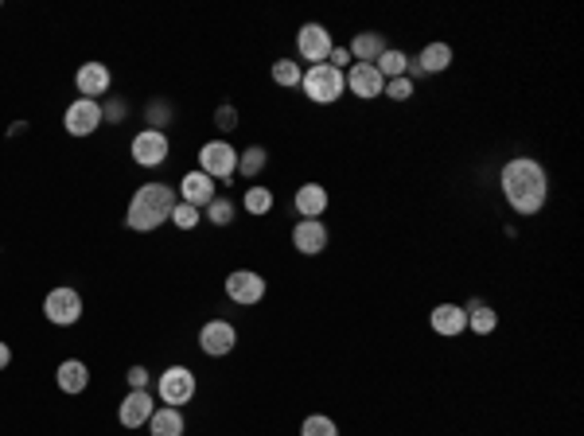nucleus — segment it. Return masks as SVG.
I'll return each mask as SVG.
<instances>
[{
  "mask_svg": "<svg viewBox=\"0 0 584 436\" xmlns=\"http://www.w3.org/2000/svg\"><path fill=\"white\" fill-rule=\"evenodd\" d=\"M499 183H503V199L511 203L514 215H538L545 207V195H550L545 168L533 156H511L499 172Z\"/></svg>",
  "mask_w": 584,
  "mask_h": 436,
  "instance_id": "f257e3e1",
  "label": "nucleus"
},
{
  "mask_svg": "<svg viewBox=\"0 0 584 436\" xmlns=\"http://www.w3.org/2000/svg\"><path fill=\"white\" fill-rule=\"evenodd\" d=\"M180 203V195H176V187H168V183H141L133 191L129 199V210H125V227L136 230V234H153L160 230L164 222H171V210H176Z\"/></svg>",
  "mask_w": 584,
  "mask_h": 436,
  "instance_id": "f03ea898",
  "label": "nucleus"
},
{
  "mask_svg": "<svg viewBox=\"0 0 584 436\" xmlns=\"http://www.w3.org/2000/svg\"><path fill=\"white\" fill-rule=\"evenodd\" d=\"M301 90L308 94V102H316V106H331V102H339V97H343L347 79H343V70L328 67V62H320V67H308V70H304Z\"/></svg>",
  "mask_w": 584,
  "mask_h": 436,
  "instance_id": "7ed1b4c3",
  "label": "nucleus"
},
{
  "mask_svg": "<svg viewBox=\"0 0 584 436\" xmlns=\"http://www.w3.org/2000/svg\"><path fill=\"white\" fill-rule=\"evenodd\" d=\"M195 390H199V382H195V370L191 366H168L164 374L156 378V397L164 405H188L191 397H195Z\"/></svg>",
  "mask_w": 584,
  "mask_h": 436,
  "instance_id": "20e7f679",
  "label": "nucleus"
},
{
  "mask_svg": "<svg viewBox=\"0 0 584 436\" xmlns=\"http://www.w3.org/2000/svg\"><path fill=\"white\" fill-rule=\"evenodd\" d=\"M199 172L210 180H230L234 172H238V148H234L230 141H207L203 148H199Z\"/></svg>",
  "mask_w": 584,
  "mask_h": 436,
  "instance_id": "39448f33",
  "label": "nucleus"
},
{
  "mask_svg": "<svg viewBox=\"0 0 584 436\" xmlns=\"http://www.w3.org/2000/svg\"><path fill=\"white\" fill-rule=\"evenodd\" d=\"M43 316L47 323H55V328H74V323L82 320V296L67 289V284H59L43 296Z\"/></svg>",
  "mask_w": 584,
  "mask_h": 436,
  "instance_id": "423d86ee",
  "label": "nucleus"
},
{
  "mask_svg": "<svg viewBox=\"0 0 584 436\" xmlns=\"http://www.w3.org/2000/svg\"><path fill=\"white\" fill-rule=\"evenodd\" d=\"M168 153H171V141H168V133H160V129H141L129 144V156L141 168H160L168 160Z\"/></svg>",
  "mask_w": 584,
  "mask_h": 436,
  "instance_id": "0eeeda50",
  "label": "nucleus"
},
{
  "mask_svg": "<svg viewBox=\"0 0 584 436\" xmlns=\"http://www.w3.org/2000/svg\"><path fill=\"white\" fill-rule=\"evenodd\" d=\"M331 32L324 23H304L301 32H296V55H301L308 67H320V62H328L331 55Z\"/></svg>",
  "mask_w": 584,
  "mask_h": 436,
  "instance_id": "6e6552de",
  "label": "nucleus"
},
{
  "mask_svg": "<svg viewBox=\"0 0 584 436\" xmlns=\"http://www.w3.org/2000/svg\"><path fill=\"white\" fill-rule=\"evenodd\" d=\"M63 125H67L70 136H90V133H97L106 125L102 102H90V97H74V102L67 106V114H63Z\"/></svg>",
  "mask_w": 584,
  "mask_h": 436,
  "instance_id": "1a4fd4ad",
  "label": "nucleus"
},
{
  "mask_svg": "<svg viewBox=\"0 0 584 436\" xmlns=\"http://www.w3.org/2000/svg\"><path fill=\"white\" fill-rule=\"evenodd\" d=\"M234 343H238V331H234L230 320H210L199 328V351L207 358H227L234 351Z\"/></svg>",
  "mask_w": 584,
  "mask_h": 436,
  "instance_id": "9d476101",
  "label": "nucleus"
},
{
  "mask_svg": "<svg viewBox=\"0 0 584 436\" xmlns=\"http://www.w3.org/2000/svg\"><path fill=\"white\" fill-rule=\"evenodd\" d=\"M343 79H347V94L363 97V102H370V97H382V90H386V79L378 74L375 62H351Z\"/></svg>",
  "mask_w": 584,
  "mask_h": 436,
  "instance_id": "9b49d317",
  "label": "nucleus"
},
{
  "mask_svg": "<svg viewBox=\"0 0 584 436\" xmlns=\"http://www.w3.org/2000/svg\"><path fill=\"white\" fill-rule=\"evenodd\" d=\"M227 296L234 304H242V308H254L261 296H265V277L254 273V269H234L227 277Z\"/></svg>",
  "mask_w": 584,
  "mask_h": 436,
  "instance_id": "f8f14e48",
  "label": "nucleus"
},
{
  "mask_svg": "<svg viewBox=\"0 0 584 436\" xmlns=\"http://www.w3.org/2000/svg\"><path fill=\"white\" fill-rule=\"evenodd\" d=\"M109 82H114V74H109L106 62H82L79 74H74V86H79V94L82 97H90V102H102V97L109 94Z\"/></svg>",
  "mask_w": 584,
  "mask_h": 436,
  "instance_id": "ddd939ff",
  "label": "nucleus"
},
{
  "mask_svg": "<svg viewBox=\"0 0 584 436\" xmlns=\"http://www.w3.org/2000/svg\"><path fill=\"white\" fill-rule=\"evenodd\" d=\"M180 203H188V207H195V210H203L210 199L218 195V183L210 180V176H203V172H183V180H180Z\"/></svg>",
  "mask_w": 584,
  "mask_h": 436,
  "instance_id": "4468645a",
  "label": "nucleus"
},
{
  "mask_svg": "<svg viewBox=\"0 0 584 436\" xmlns=\"http://www.w3.org/2000/svg\"><path fill=\"white\" fill-rule=\"evenodd\" d=\"M292 246H296V254H304V257H320L328 249V227L320 218H301L292 227Z\"/></svg>",
  "mask_w": 584,
  "mask_h": 436,
  "instance_id": "2eb2a0df",
  "label": "nucleus"
},
{
  "mask_svg": "<svg viewBox=\"0 0 584 436\" xmlns=\"http://www.w3.org/2000/svg\"><path fill=\"white\" fill-rule=\"evenodd\" d=\"M153 409H156V397L153 394H148V390H129L125 402H121V409H117V421L125 429H141V425H148Z\"/></svg>",
  "mask_w": 584,
  "mask_h": 436,
  "instance_id": "dca6fc26",
  "label": "nucleus"
},
{
  "mask_svg": "<svg viewBox=\"0 0 584 436\" xmlns=\"http://www.w3.org/2000/svg\"><path fill=\"white\" fill-rule=\"evenodd\" d=\"M429 323L444 339H456V335L468 331V311H464V304H437L429 311Z\"/></svg>",
  "mask_w": 584,
  "mask_h": 436,
  "instance_id": "f3484780",
  "label": "nucleus"
},
{
  "mask_svg": "<svg viewBox=\"0 0 584 436\" xmlns=\"http://www.w3.org/2000/svg\"><path fill=\"white\" fill-rule=\"evenodd\" d=\"M55 382L63 394H86V385H90V366H86L82 358H63L55 370Z\"/></svg>",
  "mask_w": 584,
  "mask_h": 436,
  "instance_id": "a211bd4d",
  "label": "nucleus"
},
{
  "mask_svg": "<svg viewBox=\"0 0 584 436\" xmlns=\"http://www.w3.org/2000/svg\"><path fill=\"white\" fill-rule=\"evenodd\" d=\"M296 215L301 218H320L328 210V187L324 183H304V187H296Z\"/></svg>",
  "mask_w": 584,
  "mask_h": 436,
  "instance_id": "6ab92c4d",
  "label": "nucleus"
},
{
  "mask_svg": "<svg viewBox=\"0 0 584 436\" xmlns=\"http://www.w3.org/2000/svg\"><path fill=\"white\" fill-rule=\"evenodd\" d=\"M386 47H390V43H386V35H382V32H358L347 51H351L355 62H378Z\"/></svg>",
  "mask_w": 584,
  "mask_h": 436,
  "instance_id": "aec40b11",
  "label": "nucleus"
},
{
  "mask_svg": "<svg viewBox=\"0 0 584 436\" xmlns=\"http://www.w3.org/2000/svg\"><path fill=\"white\" fill-rule=\"evenodd\" d=\"M183 429H188V421H183L176 405H160V409H153V417H148V432L153 436H183Z\"/></svg>",
  "mask_w": 584,
  "mask_h": 436,
  "instance_id": "412c9836",
  "label": "nucleus"
},
{
  "mask_svg": "<svg viewBox=\"0 0 584 436\" xmlns=\"http://www.w3.org/2000/svg\"><path fill=\"white\" fill-rule=\"evenodd\" d=\"M421 74H444L452 67V47L449 43H429V47H421V55L413 59Z\"/></svg>",
  "mask_w": 584,
  "mask_h": 436,
  "instance_id": "4be33fe9",
  "label": "nucleus"
},
{
  "mask_svg": "<svg viewBox=\"0 0 584 436\" xmlns=\"http://www.w3.org/2000/svg\"><path fill=\"white\" fill-rule=\"evenodd\" d=\"M265 160H269V153L261 144L242 148V153H238V176H246V180L261 176V172H265Z\"/></svg>",
  "mask_w": 584,
  "mask_h": 436,
  "instance_id": "5701e85b",
  "label": "nucleus"
},
{
  "mask_svg": "<svg viewBox=\"0 0 584 436\" xmlns=\"http://www.w3.org/2000/svg\"><path fill=\"white\" fill-rule=\"evenodd\" d=\"M378 67V74L382 79H405V67H409V55L405 51H397V47H386V51H382V59L375 62Z\"/></svg>",
  "mask_w": 584,
  "mask_h": 436,
  "instance_id": "b1692460",
  "label": "nucleus"
},
{
  "mask_svg": "<svg viewBox=\"0 0 584 436\" xmlns=\"http://www.w3.org/2000/svg\"><path fill=\"white\" fill-rule=\"evenodd\" d=\"M269 74H273V82H277V86H289V90H292V86H301L304 67H301V62H292V59H277Z\"/></svg>",
  "mask_w": 584,
  "mask_h": 436,
  "instance_id": "393cba45",
  "label": "nucleus"
},
{
  "mask_svg": "<svg viewBox=\"0 0 584 436\" xmlns=\"http://www.w3.org/2000/svg\"><path fill=\"white\" fill-rule=\"evenodd\" d=\"M468 328L476 331V335H491L495 328H499V311L487 308V304L471 308V311H468Z\"/></svg>",
  "mask_w": 584,
  "mask_h": 436,
  "instance_id": "a878e982",
  "label": "nucleus"
},
{
  "mask_svg": "<svg viewBox=\"0 0 584 436\" xmlns=\"http://www.w3.org/2000/svg\"><path fill=\"white\" fill-rule=\"evenodd\" d=\"M242 207L250 210V215H269V210H273V191H269V187H246Z\"/></svg>",
  "mask_w": 584,
  "mask_h": 436,
  "instance_id": "bb28decb",
  "label": "nucleus"
},
{
  "mask_svg": "<svg viewBox=\"0 0 584 436\" xmlns=\"http://www.w3.org/2000/svg\"><path fill=\"white\" fill-rule=\"evenodd\" d=\"M207 222H215V227H230L234 222V199L227 195H215L207 203Z\"/></svg>",
  "mask_w": 584,
  "mask_h": 436,
  "instance_id": "cd10ccee",
  "label": "nucleus"
},
{
  "mask_svg": "<svg viewBox=\"0 0 584 436\" xmlns=\"http://www.w3.org/2000/svg\"><path fill=\"white\" fill-rule=\"evenodd\" d=\"M301 436H339V425H335L331 417H324V413H312V417H304Z\"/></svg>",
  "mask_w": 584,
  "mask_h": 436,
  "instance_id": "c85d7f7f",
  "label": "nucleus"
},
{
  "mask_svg": "<svg viewBox=\"0 0 584 436\" xmlns=\"http://www.w3.org/2000/svg\"><path fill=\"white\" fill-rule=\"evenodd\" d=\"M171 222H176L180 230H195L199 222H203V215H199L195 207H188V203H176V210H171Z\"/></svg>",
  "mask_w": 584,
  "mask_h": 436,
  "instance_id": "c756f323",
  "label": "nucleus"
},
{
  "mask_svg": "<svg viewBox=\"0 0 584 436\" xmlns=\"http://www.w3.org/2000/svg\"><path fill=\"white\" fill-rule=\"evenodd\" d=\"M382 94H386L390 102H409V97H413V82H409V79H390Z\"/></svg>",
  "mask_w": 584,
  "mask_h": 436,
  "instance_id": "7c9ffc66",
  "label": "nucleus"
},
{
  "mask_svg": "<svg viewBox=\"0 0 584 436\" xmlns=\"http://www.w3.org/2000/svg\"><path fill=\"white\" fill-rule=\"evenodd\" d=\"M168 121H171V106H168V102H153V106H148V129H160V133H164Z\"/></svg>",
  "mask_w": 584,
  "mask_h": 436,
  "instance_id": "2f4dec72",
  "label": "nucleus"
},
{
  "mask_svg": "<svg viewBox=\"0 0 584 436\" xmlns=\"http://www.w3.org/2000/svg\"><path fill=\"white\" fill-rule=\"evenodd\" d=\"M215 125L222 133H234V129H238V109H234V106H218L215 109Z\"/></svg>",
  "mask_w": 584,
  "mask_h": 436,
  "instance_id": "473e14b6",
  "label": "nucleus"
},
{
  "mask_svg": "<svg viewBox=\"0 0 584 436\" xmlns=\"http://www.w3.org/2000/svg\"><path fill=\"white\" fill-rule=\"evenodd\" d=\"M351 51H347V47H331V55H328V67H335V70H343L347 74V67H351Z\"/></svg>",
  "mask_w": 584,
  "mask_h": 436,
  "instance_id": "72a5a7b5",
  "label": "nucleus"
},
{
  "mask_svg": "<svg viewBox=\"0 0 584 436\" xmlns=\"http://www.w3.org/2000/svg\"><path fill=\"white\" fill-rule=\"evenodd\" d=\"M148 378H153V374H148L144 366H129V374H125L129 390H148Z\"/></svg>",
  "mask_w": 584,
  "mask_h": 436,
  "instance_id": "f704fd0d",
  "label": "nucleus"
},
{
  "mask_svg": "<svg viewBox=\"0 0 584 436\" xmlns=\"http://www.w3.org/2000/svg\"><path fill=\"white\" fill-rule=\"evenodd\" d=\"M125 114H129L125 102H109V106H102V117H106V121H121Z\"/></svg>",
  "mask_w": 584,
  "mask_h": 436,
  "instance_id": "c9c22d12",
  "label": "nucleus"
},
{
  "mask_svg": "<svg viewBox=\"0 0 584 436\" xmlns=\"http://www.w3.org/2000/svg\"><path fill=\"white\" fill-rule=\"evenodd\" d=\"M8 363H12V347H8L5 339H0V374L8 370Z\"/></svg>",
  "mask_w": 584,
  "mask_h": 436,
  "instance_id": "e433bc0d",
  "label": "nucleus"
}]
</instances>
